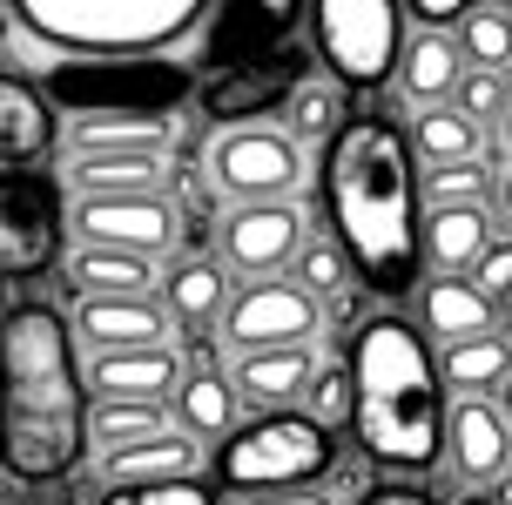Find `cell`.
Segmentation results:
<instances>
[{"label":"cell","mask_w":512,"mask_h":505,"mask_svg":"<svg viewBox=\"0 0 512 505\" xmlns=\"http://www.w3.org/2000/svg\"><path fill=\"white\" fill-rule=\"evenodd\" d=\"M459 505H506V499H499V492H465Z\"/></svg>","instance_id":"cell-44"},{"label":"cell","mask_w":512,"mask_h":505,"mask_svg":"<svg viewBox=\"0 0 512 505\" xmlns=\"http://www.w3.org/2000/svg\"><path fill=\"white\" fill-rule=\"evenodd\" d=\"M162 283H169V317H176L182 330H209L223 310H230V277H223L209 256H189V263H176Z\"/></svg>","instance_id":"cell-27"},{"label":"cell","mask_w":512,"mask_h":505,"mask_svg":"<svg viewBox=\"0 0 512 505\" xmlns=\"http://www.w3.org/2000/svg\"><path fill=\"white\" fill-rule=\"evenodd\" d=\"M68 176L81 196H149L169 176V155H75Z\"/></svg>","instance_id":"cell-26"},{"label":"cell","mask_w":512,"mask_h":505,"mask_svg":"<svg viewBox=\"0 0 512 505\" xmlns=\"http://www.w3.org/2000/svg\"><path fill=\"white\" fill-rule=\"evenodd\" d=\"M176 115H68V162L75 155H169Z\"/></svg>","instance_id":"cell-19"},{"label":"cell","mask_w":512,"mask_h":505,"mask_svg":"<svg viewBox=\"0 0 512 505\" xmlns=\"http://www.w3.org/2000/svg\"><path fill=\"white\" fill-rule=\"evenodd\" d=\"M317 364H310V344H290V351H243L236 357V398H250L256 411H290V398H304Z\"/></svg>","instance_id":"cell-21"},{"label":"cell","mask_w":512,"mask_h":505,"mask_svg":"<svg viewBox=\"0 0 512 505\" xmlns=\"http://www.w3.org/2000/svg\"><path fill=\"white\" fill-rule=\"evenodd\" d=\"M75 330L95 351H155L169 344V310L155 297H81Z\"/></svg>","instance_id":"cell-18"},{"label":"cell","mask_w":512,"mask_h":505,"mask_svg":"<svg viewBox=\"0 0 512 505\" xmlns=\"http://www.w3.org/2000/svg\"><path fill=\"white\" fill-rule=\"evenodd\" d=\"M304 256V216L290 209V202H236L230 216H223V263H230L236 277H277Z\"/></svg>","instance_id":"cell-14"},{"label":"cell","mask_w":512,"mask_h":505,"mask_svg":"<svg viewBox=\"0 0 512 505\" xmlns=\"http://www.w3.org/2000/svg\"><path fill=\"white\" fill-rule=\"evenodd\" d=\"M344 250H331V243H310L304 256H297V277H304L310 297H331V290H344Z\"/></svg>","instance_id":"cell-37"},{"label":"cell","mask_w":512,"mask_h":505,"mask_svg":"<svg viewBox=\"0 0 512 505\" xmlns=\"http://www.w3.org/2000/svg\"><path fill=\"white\" fill-rule=\"evenodd\" d=\"M102 505H223V492L203 479H162V485H108Z\"/></svg>","instance_id":"cell-34"},{"label":"cell","mask_w":512,"mask_h":505,"mask_svg":"<svg viewBox=\"0 0 512 505\" xmlns=\"http://www.w3.org/2000/svg\"><path fill=\"white\" fill-rule=\"evenodd\" d=\"M405 14L425 34H445V27H465L472 14H479V0H405Z\"/></svg>","instance_id":"cell-38"},{"label":"cell","mask_w":512,"mask_h":505,"mask_svg":"<svg viewBox=\"0 0 512 505\" xmlns=\"http://www.w3.org/2000/svg\"><path fill=\"white\" fill-rule=\"evenodd\" d=\"M398 81H405L411 101H425V108H445V95L465 81V48L459 41H445V34H418L398 61Z\"/></svg>","instance_id":"cell-25"},{"label":"cell","mask_w":512,"mask_h":505,"mask_svg":"<svg viewBox=\"0 0 512 505\" xmlns=\"http://www.w3.org/2000/svg\"><path fill=\"white\" fill-rule=\"evenodd\" d=\"M499 418H506V425H512V378L499 384Z\"/></svg>","instance_id":"cell-43"},{"label":"cell","mask_w":512,"mask_h":505,"mask_svg":"<svg viewBox=\"0 0 512 505\" xmlns=\"http://www.w3.org/2000/svg\"><path fill=\"white\" fill-rule=\"evenodd\" d=\"M337 115H344V101H337V88H317V81H304L297 88V101H290V128H297V142H331Z\"/></svg>","instance_id":"cell-33"},{"label":"cell","mask_w":512,"mask_h":505,"mask_svg":"<svg viewBox=\"0 0 512 505\" xmlns=\"http://www.w3.org/2000/svg\"><path fill=\"white\" fill-rule=\"evenodd\" d=\"M88 384L102 391V398H135V404H162L169 391L182 384V364L169 344H155V351H95V371Z\"/></svg>","instance_id":"cell-22"},{"label":"cell","mask_w":512,"mask_h":505,"mask_svg":"<svg viewBox=\"0 0 512 505\" xmlns=\"http://www.w3.org/2000/svg\"><path fill=\"white\" fill-rule=\"evenodd\" d=\"M499 196H506V223H512V176H506V189H499Z\"/></svg>","instance_id":"cell-46"},{"label":"cell","mask_w":512,"mask_h":505,"mask_svg":"<svg viewBox=\"0 0 512 505\" xmlns=\"http://www.w3.org/2000/svg\"><path fill=\"white\" fill-rule=\"evenodd\" d=\"M506 149H512V108H506Z\"/></svg>","instance_id":"cell-47"},{"label":"cell","mask_w":512,"mask_h":505,"mask_svg":"<svg viewBox=\"0 0 512 505\" xmlns=\"http://www.w3.org/2000/svg\"><path fill=\"white\" fill-rule=\"evenodd\" d=\"M358 505H438L432 492H418V485H405V479H378V485H364L358 492Z\"/></svg>","instance_id":"cell-41"},{"label":"cell","mask_w":512,"mask_h":505,"mask_svg":"<svg viewBox=\"0 0 512 505\" xmlns=\"http://www.w3.org/2000/svg\"><path fill=\"white\" fill-rule=\"evenodd\" d=\"M418 317H425V337L465 344V337H492L499 330V303L472 277H432L418 290Z\"/></svg>","instance_id":"cell-20"},{"label":"cell","mask_w":512,"mask_h":505,"mask_svg":"<svg viewBox=\"0 0 512 505\" xmlns=\"http://www.w3.org/2000/svg\"><path fill=\"white\" fill-rule=\"evenodd\" d=\"M310 81V54L304 48H283L270 61H250V68H230V75H209L196 88L203 101V122L209 128H263V115H277L297 101V88Z\"/></svg>","instance_id":"cell-9"},{"label":"cell","mask_w":512,"mask_h":505,"mask_svg":"<svg viewBox=\"0 0 512 505\" xmlns=\"http://www.w3.org/2000/svg\"><path fill=\"white\" fill-rule=\"evenodd\" d=\"M209 0H14L34 41L61 54H162L196 34Z\"/></svg>","instance_id":"cell-4"},{"label":"cell","mask_w":512,"mask_h":505,"mask_svg":"<svg viewBox=\"0 0 512 505\" xmlns=\"http://www.w3.org/2000/svg\"><path fill=\"white\" fill-rule=\"evenodd\" d=\"M142 438H162V404H135V398H102L95 411V445L108 452H128Z\"/></svg>","instance_id":"cell-31"},{"label":"cell","mask_w":512,"mask_h":505,"mask_svg":"<svg viewBox=\"0 0 512 505\" xmlns=\"http://www.w3.org/2000/svg\"><path fill=\"white\" fill-rule=\"evenodd\" d=\"M492 243H499V236H492L486 202H438V209H425V256H432L445 277L472 270Z\"/></svg>","instance_id":"cell-23"},{"label":"cell","mask_w":512,"mask_h":505,"mask_svg":"<svg viewBox=\"0 0 512 505\" xmlns=\"http://www.w3.org/2000/svg\"><path fill=\"white\" fill-rule=\"evenodd\" d=\"M324 209L337 250L371 297H411L425 270L418 149L391 115H351L324 149Z\"/></svg>","instance_id":"cell-1"},{"label":"cell","mask_w":512,"mask_h":505,"mask_svg":"<svg viewBox=\"0 0 512 505\" xmlns=\"http://www.w3.org/2000/svg\"><path fill=\"white\" fill-rule=\"evenodd\" d=\"M102 479H108V485L196 479V438H176V431H162V438H142V445H128V452H108Z\"/></svg>","instance_id":"cell-24"},{"label":"cell","mask_w":512,"mask_h":505,"mask_svg":"<svg viewBox=\"0 0 512 505\" xmlns=\"http://www.w3.org/2000/svg\"><path fill=\"white\" fill-rule=\"evenodd\" d=\"M465 115L472 122H486V115H499V108H512V88H506V68H465Z\"/></svg>","instance_id":"cell-36"},{"label":"cell","mask_w":512,"mask_h":505,"mask_svg":"<svg viewBox=\"0 0 512 505\" xmlns=\"http://www.w3.org/2000/svg\"><path fill=\"white\" fill-rule=\"evenodd\" d=\"M88 452V378L75 324L54 303H14L0 317V479L48 492Z\"/></svg>","instance_id":"cell-2"},{"label":"cell","mask_w":512,"mask_h":505,"mask_svg":"<svg viewBox=\"0 0 512 505\" xmlns=\"http://www.w3.org/2000/svg\"><path fill=\"white\" fill-rule=\"evenodd\" d=\"M41 88L61 115H176L182 101H196V75L182 61H162V54L54 61Z\"/></svg>","instance_id":"cell-6"},{"label":"cell","mask_w":512,"mask_h":505,"mask_svg":"<svg viewBox=\"0 0 512 505\" xmlns=\"http://www.w3.org/2000/svg\"><path fill=\"white\" fill-rule=\"evenodd\" d=\"M209 176L236 202H283L304 182V155H297V142L277 135V128H230V135L209 149Z\"/></svg>","instance_id":"cell-11"},{"label":"cell","mask_w":512,"mask_h":505,"mask_svg":"<svg viewBox=\"0 0 512 505\" xmlns=\"http://www.w3.org/2000/svg\"><path fill=\"white\" fill-rule=\"evenodd\" d=\"M438 202H486V169L479 162H438L425 176V209Z\"/></svg>","instance_id":"cell-35"},{"label":"cell","mask_w":512,"mask_h":505,"mask_svg":"<svg viewBox=\"0 0 512 505\" xmlns=\"http://www.w3.org/2000/svg\"><path fill=\"white\" fill-rule=\"evenodd\" d=\"M411 149L425 155V162H479V122L465 115V108H425L418 115V135H411Z\"/></svg>","instance_id":"cell-30"},{"label":"cell","mask_w":512,"mask_h":505,"mask_svg":"<svg viewBox=\"0 0 512 505\" xmlns=\"http://www.w3.org/2000/svg\"><path fill=\"white\" fill-rule=\"evenodd\" d=\"M351 438L378 472L418 479L445 458V371H438L425 330L405 317H364L351 330Z\"/></svg>","instance_id":"cell-3"},{"label":"cell","mask_w":512,"mask_h":505,"mask_svg":"<svg viewBox=\"0 0 512 505\" xmlns=\"http://www.w3.org/2000/svg\"><path fill=\"white\" fill-rule=\"evenodd\" d=\"M223 330H230L236 351H290V344H310L317 337V297H310L304 283L263 277L243 297H230Z\"/></svg>","instance_id":"cell-13"},{"label":"cell","mask_w":512,"mask_h":505,"mask_svg":"<svg viewBox=\"0 0 512 505\" xmlns=\"http://www.w3.org/2000/svg\"><path fill=\"white\" fill-rule=\"evenodd\" d=\"M445 458H452V479L459 485H492L506 479L512 465V425L499 418V404H479L465 398L459 411H452V425H445Z\"/></svg>","instance_id":"cell-15"},{"label":"cell","mask_w":512,"mask_h":505,"mask_svg":"<svg viewBox=\"0 0 512 505\" xmlns=\"http://www.w3.org/2000/svg\"><path fill=\"white\" fill-rule=\"evenodd\" d=\"M438 371H445V384L452 391H465V398H479V391H499V384L512 378V337H465V344H445V357H438Z\"/></svg>","instance_id":"cell-29"},{"label":"cell","mask_w":512,"mask_h":505,"mask_svg":"<svg viewBox=\"0 0 512 505\" xmlns=\"http://www.w3.org/2000/svg\"><path fill=\"white\" fill-rule=\"evenodd\" d=\"M317 418H324V425H331V418L351 425V371H317Z\"/></svg>","instance_id":"cell-40"},{"label":"cell","mask_w":512,"mask_h":505,"mask_svg":"<svg viewBox=\"0 0 512 505\" xmlns=\"http://www.w3.org/2000/svg\"><path fill=\"white\" fill-rule=\"evenodd\" d=\"M304 7L310 0H216L203 27V75H230V68L297 48L290 34L304 21Z\"/></svg>","instance_id":"cell-10"},{"label":"cell","mask_w":512,"mask_h":505,"mask_svg":"<svg viewBox=\"0 0 512 505\" xmlns=\"http://www.w3.org/2000/svg\"><path fill=\"white\" fill-rule=\"evenodd\" d=\"M472 283H479L492 303H506L512 297V243H492V250L472 263Z\"/></svg>","instance_id":"cell-39"},{"label":"cell","mask_w":512,"mask_h":505,"mask_svg":"<svg viewBox=\"0 0 512 505\" xmlns=\"http://www.w3.org/2000/svg\"><path fill=\"white\" fill-rule=\"evenodd\" d=\"M68 189L54 169H0V283H41L68 256Z\"/></svg>","instance_id":"cell-7"},{"label":"cell","mask_w":512,"mask_h":505,"mask_svg":"<svg viewBox=\"0 0 512 505\" xmlns=\"http://www.w3.org/2000/svg\"><path fill=\"white\" fill-rule=\"evenodd\" d=\"M75 229L95 250H128V256H149V263L182 243V216L162 189H149V196H81Z\"/></svg>","instance_id":"cell-12"},{"label":"cell","mask_w":512,"mask_h":505,"mask_svg":"<svg viewBox=\"0 0 512 505\" xmlns=\"http://www.w3.org/2000/svg\"><path fill=\"white\" fill-rule=\"evenodd\" d=\"M48 505H75V499H48Z\"/></svg>","instance_id":"cell-48"},{"label":"cell","mask_w":512,"mask_h":505,"mask_svg":"<svg viewBox=\"0 0 512 505\" xmlns=\"http://www.w3.org/2000/svg\"><path fill=\"white\" fill-rule=\"evenodd\" d=\"M337 465V438L317 411H256L230 438H216V458H209V485L216 492H297V485H317Z\"/></svg>","instance_id":"cell-5"},{"label":"cell","mask_w":512,"mask_h":505,"mask_svg":"<svg viewBox=\"0 0 512 505\" xmlns=\"http://www.w3.org/2000/svg\"><path fill=\"white\" fill-rule=\"evenodd\" d=\"M0 48H7V0H0Z\"/></svg>","instance_id":"cell-45"},{"label":"cell","mask_w":512,"mask_h":505,"mask_svg":"<svg viewBox=\"0 0 512 505\" xmlns=\"http://www.w3.org/2000/svg\"><path fill=\"white\" fill-rule=\"evenodd\" d=\"M317 21V61L344 88H384L405 61V0H310Z\"/></svg>","instance_id":"cell-8"},{"label":"cell","mask_w":512,"mask_h":505,"mask_svg":"<svg viewBox=\"0 0 512 505\" xmlns=\"http://www.w3.org/2000/svg\"><path fill=\"white\" fill-rule=\"evenodd\" d=\"M176 418L182 438H230L236 431V384L216 371L203 330H189V378L176 384Z\"/></svg>","instance_id":"cell-17"},{"label":"cell","mask_w":512,"mask_h":505,"mask_svg":"<svg viewBox=\"0 0 512 505\" xmlns=\"http://www.w3.org/2000/svg\"><path fill=\"white\" fill-rule=\"evenodd\" d=\"M243 505H337L331 492H317V485H297V492H256V499Z\"/></svg>","instance_id":"cell-42"},{"label":"cell","mask_w":512,"mask_h":505,"mask_svg":"<svg viewBox=\"0 0 512 505\" xmlns=\"http://www.w3.org/2000/svg\"><path fill=\"white\" fill-rule=\"evenodd\" d=\"M459 48H465L472 68H506L512 61V14L506 7H479V14L459 27Z\"/></svg>","instance_id":"cell-32"},{"label":"cell","mask_w":512,"mask_h":505,"mask_svg":"<svg viewBox=\"0 0 512 505\" xmlns=\"http://www.w3.org/2000/svg\"><path fill=\"white\" fill-rule=\"evenodd\" d=\"M54 142H61V122H54L48 88L0 68V169H34Z\"/></svg>","instance_id":"cell-16"},{"label":"cell","mask_w":512,"mask_h":505,"mask_svg":"<svg viewBox=\"0 0 512 505\" xmlns=\"http://www.w3.org/2000/svg\"><path fill=\"white\" fill-rule=\"evenodd\" d=\"M68 277H75L81 297H149L155 263L149 256H128V250H95V243H81L75 263H68Z\"/></svg>","instance_id":"cell-28"}]
</instances>
